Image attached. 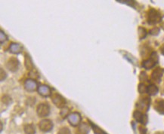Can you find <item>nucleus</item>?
I'll return each instance as SVG.
<instances>
[{
    "label": "nucleus",
    "mask_w": 164,
    "mask_h": 134,
    "mask_svg": "<svg viewBox=\"0 0 164 134\" xmlns=\"http://www.w3.org/2000/svg\"><path fill=\"white\" fill-rule=\"evenodd\" d=\"M6 40H7V36L4 33L3 31L1 30V32H0V42H1V44H2Z\"/></svg>",
    "instance_id": "4be33fe9"
},
{
    "label": "nucleus",
    "mask_w": 164,
    "mask_h": 134,
    "mask_svg": "<svg viewBox=\"0 0 164 134\" xmlns=\"http://www.w3.org/2000/svg\"><path fill=\"white\" fill-rule=\"evenodd\" d=\"M9 50L13 54H20L21 51H22V47L19 44L12 43V44H11L10 47H9Z\"/></svg>",
    "instance_id": "f8f14e48"
},
{
    "label": "nucleus",
    "mask_w": 164,
    "mask_h": 134,
    "mask_svg": "<svg viewBox=\"0 0 164 134\" xmlns=\"http://www.w3.org/2000/svg\"><path fill=\"white\" fill-rule=\"evenodd\" d=\"M39 129L41 130L43 132H48L51 130L53 127V124L50 120L48 119H44V120H41L39 124Z\"/></svg>",
    "instance_id": "39448f33"
},
{
    "label": "nucleus",
    "mask_w": 164,
    "mask_h": 134,
    "mask_svg": "<svg viewBox=\"0 0 164 134\" xmlns=\"http://www.w3.org/2000/svg\"><path fill=\"white\" fill-rule=\"evenodd\" d=\"M51 100L53 103L56 105L58 108H64L66 105V100L62 96L58 93H55L52 97H51Z\"/></svg>",
    "instance_id": "20e7f679"
},
{
    "label": "nucleus",
    "mask_w": 164,
    "mask_h": 134,
    "mask_svg": "<svg viewBox=\"0 0 164 134\" xmlns=\"http://www.w3.org/2000/svg\"><path fill=\"white\" fill-rule=\"evenodd\" d=\"M146 30L144 28L142 27H139V38H140L141 39H144V38L146 36Z\"/></svg>",
    "instance_id": "aec40b11"
},
{
    "label": "nucleus",
    "mask_w": 164,
    "mask_h": 134,
    "mask_svg": "<svg viewBox=\"0 0 164 134\" xmlns=\"http://www.w3.org/2000/svg\"><path fill=\"white\" fill-rule=\"evenodd\" d=\"M147 87L144 85V84H140L139 86V91L141 93H144L147 92Z\"/></svg>",
    "instance_id": "412c9836"
},
{
    "label": "nucleus",
    "mask_w": 164,
    "mask_h": 134,
    "mask_svg": "<svg viewBox=\"0 0 164 134\" xmlns=\"http://www.w3.org/2000/svg\"><path fill=\"white\" fill-rule=\"evenodd\" d=\"M79 131L81 132L82 134H88L89 131V127H88V125L86 124H82L79 127Z\"/></svg>",
    "instance_id": "a211bd4d"
},
{
    "label": "nucleus",
    "mask_w": 164,
    "mask_h": 134,
    "mask_svg": "<svg viewBox=\"0 0 164 134\" xmlns=\"http://www.w3.org/2000/svg\"><path fill=\"white\" fill-rule=\"evenodd\" d=\"M6 78V73L2 69H1V81H3Z\"/></svg>",
    "instance_id": "393cba45"
},
{
    "label": "nucleus",
    "mask_w": 164,
    "mask_h": 134,
    "mask_svg": "<svg viewBox=\"0 0 164 134\" xmlns=\"http://www.w3.org/2000/svg\"><path fill=\"white\" fill-rule=\"evenodd\" d=\"M160 32L159 28L155 27V28H154V29H151V30H150V34L157 35V34H158V32Z\"/></svg>",
    "instance_id": "b1692460"
},
{
    "label": "nucleus",
    "mask_w": 164,
    "mask_h": 134,
    "mask_svg": "<svg viewBox=\"0 0 164 134\" xmlns=\"http://www.w3.org/2000/svg\"><path fill=\"white\" fill-rule=\"evenodd\" d=\"M91 126L92 127V129L95 134H107L106 133L104 132V130H101V128H99L98 126L94 125V124H92V123H91Z\"/></svg>",
    "instance_id": "6ab92c4d"
},
{
    "label": "nucleus",
    "mask_w": 164,
    "mask_h": 134,
    "mask_svg": "<svg viewBox=\"0 0 164 134\" xmlns=\"http://www.w3.org/2000/svg\"><path fill=\"white\" fill-rule=\"evenodd\" d=\"M164 72V70L161 68H157L153 72L152 75H151V78L154 81L157 82H160L161 80V78L163 76V74Z\"/></svg>",
    "instance_id": "6e6552de"
},
{
    "label": "nucleus",
    "mask_w": 164,
    "mask_h": 134,
    "mask_svg": "<svg viewBox=\"0 0 164 134\" xmlns=\"http://www.w3.org/2000/svg\"><path fill=\"white\" fill-rule=\"evenodd\" d=\"M38 92L43 97H49L51 93V88L46 85H41L38 88Z\"/></svg>",
    "instance_id": "9b49d317"
},
{
    "label": "nucleus",
    "mask_w": 164,
    "mask_h": 134,
    "mask_svg": "<svg viewBox=\"0 0 164 134\" xmlns=\"http://www.w3.org/2000/svg\"><path fill=\"white\" fill-rule=\"evenodd\" d=\"M157 60H158V56H157V53L153 52L150 59H147V60L144 62L143 66L146 70H150V69L153 68L155 66Z\"/></svg>",
    "instance_id": "f03ea898"
},
{
    "label": "nucleus",
    "mask_w": 164,
    "mask_h": 134,
    "mask_svg": "<svg viewBox=\"0 0 164 134\" xmlns=\"http://www.w3.org/2000/svg\"><path fill=\"white\" fill-rule=\"evenodd\" d=\"M157 134H159V133H157ZM160 134H163V133H160Z\"/></svg>",
    "instance_id": "bb28decb"
},
{
    "label": "nucleus",
    "mask_w": 164,
    "mask_h": 134,
    "mask_svg": "<svg viewBox=\"0 0 164 134\" xmlns=\"http://www.w3.org/2000/svg\"><path fill=\"white\" fill-rule=\"evenodd\" d=\"M133 116L137 121H139V122L142 123V124H145L146 123H147V116L143 115V114H142L141 112H139V111H135L133 114Z\"/></svg>",
    "instance_id": "9d476101"
},
{
    "label": "nucleus",
    "mask_w": 164,
    "mask_h": 134,
    "mask_svg": "<svg viewBox=\"0 0 164 134\" xmlns=\"http://www.w3.org/2000/svg\"><path fill=\"white\" fill-rule=\"evenodd\" d=\"M156 110L160 114H164V100H159L157 101L154 106Z\"/></svg>",
    "instance_id": "ddd939ff"
},
{
    "label": "nucleus",
    "mask_w": 164,
    "mask_h": 134,
    "mask_svg": "<svg viewBox=\"0 0 164 134\" xmlns=\"http://www.w3.org/2000/svg\"><path fill=\"white\" fill-rule=\"evenodd\" d=\"M147 92L149 94H150V95H155L156 93L158 92V88H157V87L155 86V85H151L147 87Z\"/></svg>",
    "instance_id": "f3484780"
},
{
    "label": "nucleus",
    "mask_w": 164,
    "mask_h": 134,
    "mask_svg": "<svg viewBox=\"0 0 164 134\" xmlns=\"http://www.w3.org/2000/svg\"><path fill=\"white\" fill-rule=\"evenodd\" d=\"M36 112H37L38 115H39V117H46V116H48L50 113L49 105H48V104L45 103L39 104L37 107Z\"/></svg>",
    "instance_id": "7ed1b4c3"
},
{
    "label": "nucleus",
    "mask_w": 164,
    "mask_h": 134,
    "mask_svg": "<svg viewBox=\"0 0 164 134\" xmlns=\"http://www.w3.org/2000/svg\"><path fill=\"white\" fill-rule=\"evenodd\" d=\"M25 66L28 70H32L33 69V64L32 63L30 57L28 54L25 55Z\"/></svg>",
    "instance_id": "4468645a"
},
{
    "label": "nucleus",
    "mask_w": 164,
    "mask_h": 134,
    "mask_svg": "<svg viewBox=\"0 0 164 134\" xmlns=\"http://www.w3.org/2000/svg\"><path fill=\"white\" fill-rule=\"evenodd\" d=\"M24 87H25L26 90L28 91H34L37 88V84L34 80L28 79L24 83Z\"/></svg>",
    "instance_id": "1a4fd4ad"
},
{
    "label": "nucleus",
    "mask_w": 164,
    "mask_h": 134,
    "mask_svg": "<svg viewBox=\"0 0 164 134\" xmlns=\"http://www.w3.org/2000/svg\"><path fill=\"white\" fill-rule=\"evenodd\" d=\"M150 100L149 98H144V100H141L139 102V104L137 106H139V108H141L142 109H144L145 108V105H147V107H149V105H150Z\"/></svg>",
    "instance_id": "2eb2a0df"
},
{
    "label": "nucleus",
    "mask_w": 164,
    "mask_h": 134,
    "mask_svg": "<svg viewBox=\"0 0 164 134\" xmlns=\"http://www.w3.org/2000/svg\"><path fill=\"white\" fill-rule=\"evenodd\" d=\"M7 68L10 70L11 72L17 71L19 66V61L16 58H11L9 59L7 64H6Z\"/></svg>",
    "instance_id": "0eeeda50"
},
{
    "label": "nucleus",
    "mask_w": 164,
    "mask_h": 134,
    "mask_svg": "<svg viewBox=\"0 0 164 134\" xmlns=\"http://www.w3.org/2000/svg\"><path fill=\"white\" fill-rule=\"evenodd\" d=\"M24 132L26 133V134H35L36 130L32 124H27L24 127Z\"/></svg>",
    "instance_id": "dca6fc26"
},
{
    "label": "nucleus",
    "mask_w": 164,
    "mask_h": 134,
    "mask_svg": "<svg viewBox=\"0 0 164 134\" xmlns=\"http://www.w3.org/2000/svg\"><path fill=\"white\" fill-rule=\"evenodd\" d=\"M161 21V15L155 9H151L149 11L148 22L150 24H154Z\"/></svg>",
    "instance_id": "f257e3e1"
},
{
    "label": "nucleus",
    "mask_w": 164,
    "mask_h": 134,
    "mask_svg": "<svg viewBox=\"0 0 164 134\" xmlns=\"http://www.w3.org/2000/svg\"><path fill=\"white\" fill-rule=\"evenodd\" d=\"M58 134H70V131L67 127H62L61 129L58 131Z\"/></svg>",
    "instance_id": "5701e85b"
},
{
    "label": "nucleus",
    "mask_w": 164,
    "mask_h": 134,
    "mask_svg": "<svg viewBox=\"0 0 164 134\" xmlns=\"http://www.w3.org/2000/svg\"><path fill=\"white\" fill-rule=\"evenodd\" d=\"M161 52H162V54H163L164 55V45L163 46L162 48H161Z\"/></svg>",
    "instance_id": "a878e982"
},
{
    "label": "nucleus",
    "mask_w": 164,
    "mask_h": 134,
    "mask_svg": "<svg viewBox=\"0 0 164 134\" xmlns=\"http://www.w3.org/2000/svg\"><path fill=\"white\" fill-rule=\"evenodd\" d=\"M68 120L70 124L72 126H77L81 121V116L77 112H74L71 113L70 115L68 116Z\"/></svg>",
    "instance_id": "423d86ee"
}]
</instances>
